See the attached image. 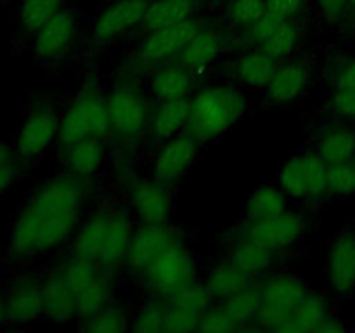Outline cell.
I'll list each match as a JSON object with an SVG mask.
<instances>
[{
  "label": "cell",
  "mask_w": 355,
  "mask_h": 333,
  "mask_svg": "<svg viewBox=\"0 0 355 333\" xmlns=\"http://www.w3.org/2000/svg\"><path fill=\"white\" fill-rule=\"evenodd\" d=\"M44 314L52 321H69L76 314V295L59 271L51 273L42 281Z\"/></svg>",
  "instance_id": "17"
},
{
  "label": "cell",
  "mask_w": 355,
  "mask_h": 333,
  "mask_svg": "<svg viewBox=\"0 0 355 333\" xmlns=\"http://www.w3.org/2000/svg\"><path fill=\"white\" fill-rule=\"evenodd\" d=\"M328 318V304L321 295H305L295 309L293 316L284 321L276 332L283 333H318L319 326Z\"/></svg>",
  "instance_id": "20"
},
{
  "label": "cell",
  "mask_w": 355,
  "mask_h": 333,
  "mask_svg": "<svg viewBox=\"0 0 355 333\" xmlns=\"http://www.w3.org/2000/svg\"><path fill=\"white\" fill-rule=\"evenodd\" d=\"M104 160V146L101 137H87L66 148V162L69 170L78 177H89Z\"/></svg>",
  "instance_id": "23"
},
{
  "label": "cell",
  "mask_w": 355,
  "mask_h": 333,
  "mask_svg": "<svg viewBox=\"0 0 355 333\" xmlns=\"http://www.w3.org/2000/svg\"><path fill=\"white\" fill-rule=\"evenodd\" d=\"M238 76L245 85L267 87L276 73V59L263 51L245 54L238 62Z\"/></svg>",
  "instance_id": "31"
},
{
  "label": "cell",
  "mask_w": 355,
  "mask_h": 333,
  "mask_svg": "<svg viewBox=\"0 0 355 333\" xmlns=\"http://www.w3.org/2000/svg\"><path fill=\"white\" fill-rule=\"evenodd\" d=\"M318 332L321 333H340V332H345V325L343 323H340V319H335V318H326L324 323H322L321 326H319Z\"/></svg>",
  "instance_id": "51"
},
{
  "label": "cell",
  "mask_w": 355,
  "mask_h": 333,
  "mask_svg": "<svg viewBox=\"0 0 355 333\" xmlns=\"http://www.w3.org/2000/svg\"><path fill=\"white\" fill-rule=\"evenodd\" d=\"M198 30H200V24L191 17L172 24V26L155 30L146 38L144 45L139 52V58L142 62L153 65V62H159L173 54H180V51L186 47L187 42L196 35Z\"/></svg>",
  "instance_id": "11"
},
{
  "label": "cell",
  "mask_w": 355,
  "mask_h": 333,
  "mask_svg": "<svg viewBox=\"0 0 355 333\" xmlns=\"http://www.w3.org/2000/svg\"><path fill=\"white\" fill-rule=\"evenodd\" d=\"M318 155L328 165L352 162L355 156V134L349 128L328 130L319 139Z\"/></svg>",
  "instance_id": "28"
},
{
  "label": "cell",
  "mask_w": 355,
  "mask_h": 333,
  "mask_svg": "<svg viewBox=\"0 0 355 333\" xmlns=\"http://www.w3.org/2000/svg\"><path fill=\"white\" fill-rule=\"evenodd\" d=\"M16 176H17V170L14 163L0 166V194L12 186L14 180H16Z\"/></svg>",
  "instance_id": "50"
},
{
  "label": "cell",
  "mask_w": 355,
  "mask_h": 333,
  "mask_svg": "<svg viewBox=\"0 0 355 333\" xmlns=\"http://www.w3.org/2000/svg\"><path fill=\"white\" fill-rule=\"evenodd\" d=\"M194 0H156L149 3L144 14V24L151 31L186 21L193 16Z\"/></svg>",
  "instance_id": "24"
},
{
  "label": "cell",
  "mask_w": 355,
  "mask_h": 333,
  "mask_svg": "<svg viewBox=\"0 0 355 333\" xmlns=\"http://www.w3.org/2000/svg\"><path fill=\"white\" fill-rule=\"evenodd\" d=\"M132 236H134V232H132L130 221H128L127 215L121 214V212L110 214L106 239H104L103 252L99 255V262L104 266H113V264L125 259Z\"/></svg>",
  "instance_id": "21"
},
{
  "label": "cell",
  "mask_w": 355,
  "mask_h": 333,
  "mask_svg": "<svg viewBox=\"0 0 355 333\" xmlns=\"http://www.w3.org/2000/svg\"><path fill=\"white\" fill-rule=\"evenodd\" d=\"M75 37V19L68 10L59 9L40 30L35 33L33 47L40 59L59 58Z\"/></svg>",
  "instance_id": "15"
},
{
  "label": "cell",
  "mask_w": 355,
  "mask_h": 333,
  "mask_svg": "<svg viewBox=\"0 0 355 333\" xmlns=\"http://www.w3.org/2000/svg\"><path fill=\"white\" fill-rule=\"evenodd\" d=\"M6 323L10 325H28L44 314L42 283L35 276H17L7 288L6 295Z\"/></svg>",
  "instance_id": "8"
},
{
  "label": "cell",
  "mask_w": 355,
  "mask_h": 333,
  "mask_svg": "<svg viewBox=\"0 0 355 333\" xmlns=\"http://www.w3.org/2000/svg\"><path fill=\"white\" fill-rule=\"evenodd\" d=\"M252 284V278L232 262L220 264L207 278V288L214 297L227 298Z\"/></svg>",
  "instance_id": "27"
},
{
  "label": "cell",
  "mask_w": 355,
  "mask_h": 333,
  "mask_svg": "<svg viewBox=\"0 0 355 333\" xmlns=\"http://www.w3.org/2000/svg\"><path fill=\"white\" fill-rule=\"evenodd\" d=\"M107 222H110V214H97L85 222L82 231L76 236L75 245H73L75 255L85 257L90 260H99L104 239H106Z\"/></svg>",
  "instance_id": "30"
},
{
  "label": "cell",
  "mask_w": 355,
  "mask_h": 333,
  "mask_svg": "<svg viewBox=\"0 0 355 333\" xmlns=\"http://www.w3.org/2000/svg\"><path fill=\"white\" fill-rule=\"evenodd\" d=\"M246 110L241 92L232 87H208L191 101L187 132L196 141H211L232 127Z\"/></svg>",
  "instance_id": "2"
},
{
  "label": "cell",
  "mask_w": 355,
  "mask_h": 333,
  "mask_svg": "<svg viewBox=\"0 0 355 333\" xmlns=\"http://www.w3.org/2000/svg\"><path fill=\"white\" fill-rule=\"evenodd\" d=\"M309 85V71L300 62H290L276 69L272 80L267 85L269 97L277 104L297 101Z\"/></svg>",
  "instance_id": "19"
},
{
  "label": "cell",
  "mask_w": 355,
  "mask_h": 333,
  "mask_svg": "<svg viewBox=\"0 0 355 333\" xmlns=\"http://www.w3.org/2000/svg\"><path fill=\"white\" fill-rule=\"evenodd\" d=\"M2 323H6V300H3V297L0 295V325Z\"/></svg>",
  "instance_id": "53"
},
{
  "label": "cell",
  "mask_w": 355,
  "mask_h": 333,
  "mask_svg": "<svg viewBox=\"0 0 355 333\" xmlns=\"http://www.w3.org/2000/svg\"><path fill=\"white\" fill-rule=\"evenodd\" d=\"M149 3L146 0H118L101 12L94 26V37L101 42L111 40L144 19Z\"/></svg>",
  "instance_id": "14"
},
{
  "label": "cell",
  "mask_w": 355,
  "mask_h": 333,
  "mask_svg": "<svg viewBox=\"0 0 355 333\" xmlns=\"http://www.w3.org/2000/svg\"><path fill=\"white\" fill-rule=\"evenodd\" d=\"M319 6L329 19H340L349 7V0H319Z\"/></svg>",
  "instance_id": "48"
},
{
  "label": "cell",
  "mask_w": 355,
  "mask_h": 333,
  "mask_svg": "<svg viewBox=\"0 0 355 333\" xmlns=\"http://www.w3.org/2000/svg\"><path fill=\"white\" fill-rule=\"evenodd\" d=\"M328 191L343 196L355 193V165L352 162L328 166Z\"/></svg>",
  "instance_id": "40"
},
{
  "label": "cell",
  "mask_w": 355,
  "mask_h": 333,
  "mask_svg": "<svg viewBox=\"0 0 355 333\" xmlns=\"http://www.w3.org/2000/svg\"><path fill=\"white\" fill-rule=\"evenodd\" d=\"M220 51V40L211 30H198L180 51V61L186 68L198 69L211 65Z\"/></svg>",
  "instance_id": "25"
},
{
  "label": "cell",
  "mask_w": 355,
  "mask_h": 333,
  "mask_svg": "<svg viewBox=\"0 0 355 333\" xmlns=\"http://www.w3.org/2000/svg\"><path fill=\"white\" fill-rule=\"evenodd\" d=\"M349 6L352 7V9H355V0H349Z\"/></svg>",
  "instance_id": "54"
},
{
  "label": "cell",
  "mask_w": 355,
  "mask_h": 333,
  "mask_svg": "<svg viewBox=\"0 0 355 333\" xmlns=\"http://www.w3.org/2000/svg\"><path fill=\"white\" fill-rule=\"evenodd\" d=\"M165 318L166 307H162L158 304H149L135 318L134 330L141 333L165 332Z\"/></svg>",
  "instance_id": "43"
},
{
  "label": "cell",
  "mask_w": 355,
  "mask_h": 333,
  "mask_svg": "<svg viewBox=\"0 0 355 333\" xmlns=\"http://www.w3.org/2000/svg\"><path fill=\"white\" fill-rule=\"evenodd\" d=\"M328 163L319 155H300L283 166L279 176L284 193L293 198H319L328 191Z\"/></svg>",
  "instance_id": "6"
},
{
  "label": "cell",
  "mask_w": 355,
  "mask_h": 333,
  "mask_svg": "<svg viewBox=\"0 0 355 333\" xmlns=\"http://www.w3.org/2000/svg\"><path fill=\"white\" fill-rule=\"evenodd\" d=\"M111 128L107 101L96 90H85L76 97L59 121V141L64 148L87 137H103Z\"/></svg>",
  "instance_id": "3"
},
{
  "label": "cell",
  "mask_w": 355,
  "mask_h": 333,
  "mask_svg": "<svg viewBox=\"0 0 355 333\" xmlns=\"http://www.w3.org/2000/svg\"><path fill=\"white\" fill-rule=\"evenodd\" d=\"M272 250L246 236L243 241H239L232 248L231 262L238 266L241 271H245L246 274L253 276V274L263 273L270 266V262H272Z\"/></svg>",
  "instance_id": "29"
},
{
  "label": "cell",
  "mask_w": 355,
  "mask_h": 333,
  "mask_svg": "<svg viewBox=\"0 0 355 333\" xmlns=\"http://www.w3.org/2000/svg\"><path fill=\"white\" fill-rule=\"evenodd\" d=\"M85 187L66 173L45 182L17 214L10 231L9 260L33 259L61 245L80 219Z\"/></svg>",
  "instance_id": "1"
},
{
  "label": "cell",
  "mask_w": 355,
  "mask_h": 333,
  "mask_svg": "<svg viewBox=\"0 0 355 333\" xmlns=\"http://www.w3.org/2000/svg\"><path fill=\"white\" fill-rule=\"evenodd\" d=\"M210 297L211 293L208 291L207 287L191 283L187 284L186 288H182L179 293L173 295V297L170 298V302H172L173 305H179V307L189 309V311L198 312V314H203L208 309V305H210Z\"/></svg>",
  "instance_id": "39"
},
{
  "label": "cell",
  "mask_w": 355,
  "mask_h": 333,
  "mask_svg": "<svg viewBox=\"0 0 355 333\" xmlns=\"http://www.w3.org/2000/svg\"><path fill=\"white\" fill-rule=\"evenodd\" d=\"M0 2H6V0H0Z\"/></svg>",
  "instance_id": "56"
},
{
  "label": "cell",
  "mask_w": 355,
  "mask_h": 333,
  "mask_svg": "<svg viewBox=\"0 0 355 333\" xmlns=\"http://www.w3.org/2000/svg\"><path fill=\"white\" fill-rule=\"evenodd\" d=\"M61 0H21L17 9V26L26 35H33L54 16Z\"/></svg>",
  "instance_id": "32"
},
{
  "label": "cell",
  "mask_w": 355,
  "mask_h": 333,
  "mask_svg": "<svg viewBox=\"0 0 355 333\" xmlns=\"http://www.w3.org/2000/svg\"><path fill=\"white\" fill-rule=\"evenodd\" d=\"M283 21H286V19H283V17L276 16V14H272V12H267L266 10V14H263V16L260 17L255 24H252V26H250L252 37L255 38L257 42H260V44H262V42L266 40V38L269 37V35L272 33V31L276 30L281 23H283Z\"/></svg>",
  "instance_id": "45"
},
{
  "label": "cell",
  "mask_w": 355,
  "mask_h": 333,
  "mask_svg": "<svg viewBox=\"0 0 355 333\" xmlns=\"http://www.w3.org/2000/svg\"><path fill=\"white\" fill-rule=\"evenodd\" d=\"M200 318L198 312L172 304L166 307L165 332H193L200 328Z\"/></svg>",
  "instance_id": "42"
},
{
  "label": "cell",
  "mask_w": 355,
  "mask_h": 333,
  "mask_svg": "<svg viewBox=\"0 0 355 333\" xmlns=\"http://www.w3.org/2000/svg\"><path fill=\"white\" fill-rule=\"evenodd\" d=\"M9 163H14V153L6 142L0 141V166L9 165Z\"/></svg>",
  "instance_id": "52"
},
{
  "label": "cell",
  "mask_w": 355,
  "mask_h": 333,
  "mask_svg": "<svg viewBox=\"0 0 355 333\" xmlns=\"http://www.w3.org/2000/svg\"><path fill=\"white\" fill-rule=\"evenodd\" d=\"M307 295V288L295 276H276L260 290V309L257 321L267 330L276 332L293 316L295 309Z\"/></svg>",
  "instance_id": "5"
},
{
  "label": "cell",
  "mask_w": 355,
  "mask_h": 333,
  "mask_svg": "<svg viewBox=\"0 0 355 333\" xmlns=\"http://www.w3.org/2000/svg\"><path fill=\"white\" fill-rule=\"evenodd\" d=\"M328 280L336 293L355 288V234L343 232L331 245L328 257Z\"/></svg>",
  "instance_id": "16"
},
{
  "label": "cell",
  "mask_w": 355,
  "mask_h": 333,
  "mask_svg": "<svg viewBox=\"0 0 355 333\" xmlns=\"http://www.w3.org/2000/svg\"><path fill=\"white\" fill-rule=\"evenodd\" d=\"M191 89H193V76L186 68H180V66L159 69L151 83L153 94L159 101L182 99V97H187Z\"/></svg>",
  "instance_id": "26"
},
{
  "label": "cell",
  "mask_w": 355,
  "mask_h": 333,
  "mask_svg": "<svg viewBox=\"0 0 355 333\" xmlns=\"http://www.w3.org/2000/svg\"><path fill=\"white\" fill-rule=\"evenodd\" d=\"M333 110L345 118H355V89H338L333 96Z\"/></svg>",
  "instance_id": "46"
},
{
  "label": "cell",
  "mask_w": 355,
  "mask_h": 333,
  "mask_svg": "<svg viewBox=\"0 0 355 333\" xmlns=\"http://www.w3.org/2000/svg\"><path fill=\"white\" fill-rule=\"evenodd\" d=\"M85 321V330L96 333H118L127 328L125 312L121 309L107 307V305Z\"/></svg>",
  "instance_id": "38"
},
{
  "label": "cell",
  "mask_w": 355,
  "mask_h": 333,
  "mask_svg": "<svg viewBox=\"0 0 355 333\" xmlns=\"http://www.w3.org/2000/svg\"><path fill=\"white\" fill-rule=\"evenodd\" d=\"M107 113L113 130L121 135H135L148 123L146 99L132 87H118L107 97Z\"/></svg>",
  "instance_id": "9"
},
{
  "label": "cell",
  "mask_w": 355,
  "mask_h": 333,
  "mask_svg": "<svg viewBox=\"0 0 355 333\" xmlns=\"http://www.w3.org/2000/svg\"><path fill=\"white\" fill-rule=\"evenodd\" d=\"M283 212H286V196L283 191L276 189V187H260L252 194L248 201V215L252 217V221L276 217Z\"/></svg>",
  "instance_id": "34"
},
{
  "label": "cell",
  "mask_w": 355,
  "mask_h": 333,
  "mask_svg": "<svg viewBox=\"0 0 355 333\" xmlns=\"http://www.w3.org/2000/svg\"><path fill=\"white\" fill-rule=\"evenodd\" d=\"M132 205L146 224H165L172 210L168 193L156 182L137 184L132 191Z\"/></svg>",
  "instance_id": "18"
},
{
  "label": "cell",
  "mask_w": 355,
  "mask_h": 333,
  "mask_svg": "<svg viewBox=\"0 0 355 333\" xmlns=\"http://www.w3.org/2000/svg\"><path fill=\"white\" fill-rule=\"evenodd\" d=\"M191 113V101L182 99L162 101L156 113L153 114L151 130L158 139H168L179 134L184 127H187Z\"/></svg>",
  "instance_id": "22"
},
{
  "label": "cell",
  "mask_w": 355,
  "mask_h": 333,
  "mask_svg": "<svg viewBox=\"0 0 355 333\" xmlns=\"http://www.w3.org/2000/svg\"><path fill=\"white\" fill-rule=\"evenodd\" d=\"M224 309L238 328L248 325L250 321L257 319V314H259L260 290L250 284L245 290L225 298Z\"/></svg>",
  "instance_id": "33"
},
{
  "label": "cell",
  "mask_w": 355,
  "mask_h": 333,
  "mask_svg": "<svg viewBox=\"0 0 355 333\" xmlns=\"http://www.w3.org/2000/svg\"><path fill=\"white\" fill-rule=\"evenodd\" d=\"M200 332L205 333H227L238 330L225 309H207L200 318Z\"/></svg>",
  "instance_id": "44"
},
{
  "label": "cell",
  "mask_w": 355,
  "mask_h": 333,
  "mask_svg": "<svg viewBox=\"0 0 355 333\" xmlns=\"http://www.w3.org/2000/svg\"><path fill=\"white\" fill-rule=\"evenodd\" d=\"M352 163H354V165H355V156H354V162H352Z\"/></svg>",
  "instance_id": "55"
},
{
  "label": "cell",
  "mask_w": 355,
  "mask_h": 333,
  "mask_svg": "<svg viewBox=\"0 0 355 333\" xmlns=\"http://www.w3.org/2000/svg\"><path fill=\"white\" fill-rule=\"evenodd\" d=\"M304 0H266L267 12H272L283 19H290L302 7Z\"/></svg>",
  "instance_id": "47"
},
{
  "label": "cell",
  "mask_w": 355,
  "mask_h": 333,
  "mask_svg": "<svg viewBox=\"0 0 355 333\" xmlns=\"http://www.w3.org/2000/svg\"><path fill=\"white\" fill-rule=\"evenodd\" d=\"M59 132V121L49 106H37L26 114L16 139V155L23 160L40 156Z\"/></svg>",
  "instance_id": "7"
},
{
  "label": "cell",
  "mask_w": 355,
  "mask_h": 333,
  "mask_svg": "<svg viewBox=\"0 0 355 333\" xmlns=\"http://www.w3.org/2000/svg\"><path fill=\"white\" fill-rule=\"evenodd\" d=\"M302 232H304V219L291 212H283L276 217L252 221L246 236L276 252L293 245Z\"/></svg>",
  "instance_id": "10"
},
{
  "label": "cell",
  "mask_w": 355,
  "mask_h": 333,
  "mask_svg": "<svg viewBox=\"0 0 355 333\" xmlns=\"http://www.w3.org/2000/svg\"><path fill=\"white\" fill-rule=\"evenodd\" d=\"M194 260L187 248L173 241L144 271L148 287L159 297L172 298L194 281Z\"/></svg>",
  "instance_id": "4"
},
{
  "label": "cell",
  "mask_w": 355,
  "mask_h": 333,
  "mask_svg": "<svg viewBox=\"0 0 355 333\" xmlns=\"http://www.w3.org/2000/svg\"><path fill=\"white\" fill-rule=\"evenodd\" d=\"M107 298H110V284L106 278L99 274L92 283L76 293V316L85 319L92 318L101 309L106 307Z\"/></svg>",
  "instance_id": "35"
},
{
  "label": "cell",
  "mask_w": 355,
  "mask_h": 333,
  "mask_svg": "<svg viewBox=\"0 0 355 333\" xmlns=\"http://www.w3.org/2000/svg\"><path fill=\"white\" fill-rule=\"evenodd\" d=\"M173 241L175 236L165 224H146V228L134 232L125 259L132 269L144 273L153 260Z\"/></svg>",
  "instance_id": "13"
},
{
  "label": "cell",
  "mask_w": 355,
  "mask_h": 333,
  "mask_svg": "<svg viewBox=\"0 0 355 333\" xmlns=\"http://www.w3.org/2000/svg\"><path fill=\"white\" fill-rule=\"evenodd\" d=\"M196 153L198 144L193 135H173L162 146L156 156L155 177L159 182H173L189 169L196 158Z\"/></svg>",
  "instance_id": "12"
},
{
  "label": "cell",
  "mask_w": 355,
  "mask_h": 333,
  "mask_svg": "<svg viewBox=\"0 0 355 333\" xmlns=\"http://www.w3.org/2000/svg\"><path fill=\"white\" fill-rule=\"evenodd\" d=\"M298 42V28L290 19L283 21L266 40L262 42V51L272 59H283L293 52Z\"/></svg>",
  "instance_id": "36"
},
{
  "label": "cell",
  "mask_w": 355,
  "mask_h": 333,
  "mask_svg": "<svg viewBox=\"0 0 355 333\" xmlns=\"http://www.w3.org/2000/svg\"><path fill=\"white\" fill-rule=\"evenodd\" d=\"M59 273L62 274V278H64V281L68 283V287L75 291V295L80 293L87 284H90L97 276H99L94 260L78 255H75L69 262H66L64 266L59 269Z\"/></svg>",
  "instance_id": "37"
},
{
  "label": "cell",
  "mask_w": 355,
  "mask_h": 333,
  "mask_svg": "<svg viewBox=\"0 0 355 333\" xmlns=\"http://www.w3.org/2000/svg\"><path fill=\"white\" fill-rule=\"evenodd\" d=\"M336 87L338 89H355V59L349 61L336 75Z\"/></svg>",
  "instance_id": "49"
},
{
  "label": "cell",
  "mask_w": 355,
  "mask_h": 333,
  "mask_svg": "<svg viewBox=\"0 0 355 333\" xmlns=\"http://www.w3.org/2000/svg\"><path fill=\"white\" fill-rule=\"evenodd\" d=\"M266 0H234L229 7V16L236 24L252 26L266 14Z\"/></svg>",
  "instance_id": "41"
}]
</instances>
